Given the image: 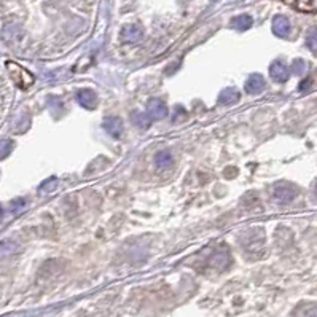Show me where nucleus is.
Masks as SVG:
<instances>
[{
	"mask_svg": "<svg viewBox=\"0 0 317 317\" xmlns=\"http://www.w3.org/2000/svg\"><path fill=\"white\" fill-rule=\"evenodd\" d=\"M104 129L113 137H120L121 133H123V121L118 117H107L102 123Z\"/></svg>",
	"mask_w": 317,
	"mask_h": 317,
	"instance_id": "nucleus-6",
	"label": "nucleus"
},
{
	"mask_svg": "<svg viewBox=\"0 0 317 317\" xmlns=\"http://www.w3.org/2000/svg\"><path fill=\"white\" fill-rule=\"evenodd\" d=\"M13 150V142L11 140H3L0 143V160H3L5 156H8Z\"/></svg>",
	"mask_w": 317,
	"mask_h": 317,
	"instance_id": "nucleus-15",
	"label": "nucleus"
},
{
	"mask_svg": "<svg viewBox=\"0 0 317 317\" xmlns=\"http://www.w3.org/2000/svg\"><path fill=\"white\" fill-rule=\"evenodd\" d=\"M77 100L83 109H94L97 104V96L91 90H80L77 92Z\"/></svg>",
	"mask_w": 317,
	"mask_h": 317,
	"instance_id": "nucleus-3",
	"label": "nucleus"
},
{
	"mask_svg": "<svg viewBox=\"0 0 317 317\" xmlns=\"http://www.w3.org/2000/svg\"><path fill=\"white\" fill-rule=\"evenodd\" d=\"M306 70V62L303 59H297V61H293V72L297 75H301L303 72Z\"/></svg>",
	"mask_w": 317,
	"mask_h": 317,
	"instance_id": "nucleus-16",
	"label": "nucleus"
},
{
	"mask_svg": "<svg viewBox=\"0 0 317 317\" xmlns=\"http://www.w3.org/2000/svg\"><path fill=\"white\" fill-rule=\"evenodd\" d=\"M24 206H26V201H24V199H16V201L13 203L11 211H13V212H18L19 209H23Z\"/></svg>",
	"mask_w": 317,
	"mask_h": 317,
	"instance_id": "nucleus-17",
	"label": "nucleus"
},
{
	"mask_svg": "<svg viewBox=\"0 0 317 317\" xmlns=\"http://www.w3.org/2000/svg\"><path fill=\"white\" fill-rule=\"evenodd\" d=\"M265 88V78L260 74H254L247 78L246 85H244V90H246L249 94H258L262 92Z\"/></svg>",
	"mask_w": 317,
	"mask_h": 317,
	"instance_id": "nucleus-4",
	"label": "nucleus"
},
{
	"mask_svg": "<svg viewBox=\"0 0 317 317\" xmlns=\"http://www.w3.org/2000/svg\"><path fill=\"white\" fill-rule=\"evenodd\" d=\"M306 86H308V88H309V80H305L303 83H301V85H300V91H303V92H305V90H306Z\"/></svg>",
	"mask_w": 317,
	"mask_h": 317,
	"instance_id": "nucleus-19",
	"label": "nucleus"
},
{
	"mask_svg": "<svg viewBox=\"0 0 317 317\" xmlns=\"http://www.w3.org/2000/svg\"><path fill=\"white\" fill-rule=\"evenodd\" d=\"M272 32H274L277 37H287L290 32V21L287 19L285 16H276L272 19Z\"/></svg>",
	"mask_w": 317,
	"mask_h": 317,
	"instance_id": "nucleus-7",
	"label": "nucleus"
},
{
	"mask_svg": "<svg viewBox=\"0 0 317 317\" xmlns=\"http://www.w3.org/2000/svg\"><path fill=\"white\" fill-rule=\"evenodd\" d=\"M309 46H311V51L316 53V29H311V37H309Z\"/></svg>",
	"mask_w": 317,
	"mask_h": 317,
	"instance_id": "nucleus-18",
	"label": "nucleus"
},
{
	"mask_svg": "<svg viewBox=\"0 0 317 317\" xmlns=\"http://www.w3.org/2000/svg\"><path fill=\"white\" fill-rule=\"evenodd\" d=\"M274 196L276 199L282 201V203H290L295 198V190H292L290 186H277L274 190Z\"/></svg>",
	"mask_w": 317,
	"mask_h": 317,
	"instance_id": "nucleus-10",
	"label": "nucleus"
},
{
	"mask_svg": "<svg viewBox=\"0 0 317 317\" xmlns=\"http://www.w3.org/2000/svg\"><path fill=\"white\" fill-rule=\"evenodd\" d=\"M237 100H239V92H237L234 88H226L219 94V102L223 104V105L236 104Z\"/></svg>",
	"mask_w": 317,
	"mask_h": 317,
	"instance_id": "nucleus-9",
	"label": "nucleus"
},
{
	"mask_svg": "<svg viewBox=\"0 0 317 317\" xmlns=\"http://www.w3.org/2000/svg\"><path fill=\"white\" fill-rule=\"evenodd\" d=\"M148 115L152 118L163 120L168 117V107L160 99H150L148 100Z\"/></svg>",
	"mask_w": 317,
	"mask_h": 317,
	"instance_id": "nucleus-2",
	"label": "nucleus"
},
{
	"mask_svg": "<svg viewBox=\"0 0 317 317\" xmlns=\"http://www.w3.org/2000/svg\"><path fill=\"white\" fill-rule=\"evenodd\" d=\"M155 163L160 169H168L172 166V156L168 152H160L155 158Z\"/></svg>",
	"mask_w": 317,
	"mask_h": 317,
	"instance_id": "nucleus-12",
	"label": "nucleus"
},
{
	"mask_svg": "<svg viewBox=\"0 0 317 317\" xmlns=\"http://www.w3.org/2000/svg\"><path fill=\"white\" fill-rule=\"evenodd\" d=\"M133 120H134V123L137 125L139 128H148L150 126V123H152V117L147 113H139V112H136L134 113V117H133Z\"/></svg>",
	"mask_w": 317,
	"mask_h": 317,
	"instance_id": "nucleus-13",
	"label": "nucleus"
},
{
	"mask_svg": "<svg viewBox=\"0 0 317 317\" xmlns=\"http://www.w3.org/2000/svg\"><path fill=\"white\" fill-rule=\"evenodd\" d=\"M2 217H3V207L0 206V219H2Z\"/></svg>",
	"mask_w": 317,
	"mask_h": 317,
	"instance_id": "nucleus-20",
	"label": "nucleus"
},
{
	"mask_svg": "<svg viewBox=\"0 0 317 317\" xmlns=\"http://www.w3.org/2000/svg\"><path fill=\"white\" fill-rule=\"evenodd\" d=\"M233 26L239 31H247L249 27H252V18L249 14H241V16H236L233 19Z\"/></svg>",
	"mask_w": 317,
	"mask_h": 317,
	"instance_id": "nucleus-11",
	"label": "nucleus"
},
{
	"mask_svg": "<svg viewBox=\"0 0 317 317\" xmlns=\"http://www.w3.org/2000/svg\"><path fill=\"white\" fill-rule=\"evenodd\" d=\"M6 69H8L10 75L13 77V82L16 83L19 88H27L34 83V75L31 72H27L24 67H21L16 62H6Z\"/></svg>",
	"mask_w": 317,
	"mask_h": 317,
	"instance_id": "nucleus-1",
	"label": "nucleus"
},
{
	"mask_svg": "<svg viewBox=\"0 0 317 317\" xmlns=\"http://www.w3.org/2000/svg\"><path fill=\"white\" fill-rule=\"evenodd\" d=\"M121 39L125 42H139L142 39V29L139 26H126L121 31Z\"/></svg>",
	"mask_w": 317,
	"mask_h": 317,
	"instance_id": "nucleus-8",
	"label": "nucleus"
},
{
	"mask_svg": "<svg viewBox=\"0 0 317 317\" xmlns=\"http://www.w3.org/2000/svg\"><path fill=\"white\" fill-rule=\"evenodd\" d=\"M56 183H57V179H56V177H51V179L45 180V182H43V183L39 186V190H40L43 194H48L49 191H53V190H54Z\"/></svg>",
	"mask_w": 317,
	"mask_h": 317,
	"instance_id": "nucleus-14",
	"label": "nucleus"
},
{
	"mask_svg": "<svg viewBox=\"0 0 317 317\" xmlns=\"http://www.w3.org/2000/svg\"><path fill=\"white\" fill-rule=\"evenodd\" d=\"M270 77L274 82H285L289 78V69L284 62L280 61H274L270 66Z\"/></svg>",
	"mask_w": 317,
	"mask_h": 317,
	"instance_id": "nucleus-5",
	"label": "nucleus"
}]
</instances>
